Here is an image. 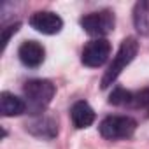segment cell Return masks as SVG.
I'll return each mask as SVG.
<instances>
[{"mask_svg":"<svg viewBox=\"0 0 149 149\" xmlns=\"http://www.w3.org/2000/svg\"><path fill=\"white\" fill-rule=\"evenodd\" d=\"M54 93H56V88L47 79H30V81H26L25 86H23L26 111L33 116L44 114V111L51 104Z\"/></svg>","mask_w":149,"mask_h":149,"instance_id":"obj_1","label":"cell"},{"mask_svg":"<svg viewBox=\"0 0 149 149\" xmlns=\"http://www.w3.org/2000/svg\"><path fill=\"white\" fill-rule=\"evenodd\" d=\"M137 51H139V42H137V39L128 37V39H125V40L121 42V46H119V49H118L114 60H112V63L109 65V68L105 70L104 77H102V88H104V90L109 88L111 84H114V81L119 77V74L126 68V65H130L132 60L137 56Z\"/></svg>","mask_w":149,"mask_h":149,"instance_id":"obj_2","label":"cell"},{"mask_svg":"<svg viewBox=\"0 0 149 149\" xmlns=\"http://www.w3.org/2000/svg\"><path fill=\"white\" fill-rule=\"evenodd\" d=\"M98 130L100 135L107 140L130 139L137 130V123L130 116H107L105 119H102Z\"/></svg>","mask_w":149,"mask_h":149,"instance_id":"obj_3","label":"cell"},{"mask_svg":"<svg viewBox=\"0 0 149 149\" xmlns=\"http://www.w3.org/2000/svg\"><path fill=\"white\" fill-rule=\"evenodd\" d=\"M114 13L109 11V9H104V11H98V13H90L86 16L81 18V26L83 30L91 35V37H97V39H104L107 33L112 32L114 28Z\"/></svg>","mask_w":149,"mask_h":149,"instance_id":"obj_4","label":"cell"},{"mask_svg":"<svg viewBox=\"0 0 149 149\" xmlns=\"http://www.w3.org/2000/svg\"><path fill=\"white\" fill-rule=\"evenodd\" d=\"M109 54H111L109 40L107 39H95V40H90L84 46L83 54H81V61L86 67L97 68V67H102L107 61Z\"/></svg>","mask_w":149,"mask_h":149,"instance_id":"obj_5","label":"cell"},{"mask_svg":"<svg viewBox=\"0 0 149 149\" xmlns=\"http://www.w3.org/2000/svg\"><path fill=\"white\" fill-rule=\"evenodd\" d=\"M30 25H32V28H35L37 32H40L44 35H54L63 28V19L56 13L37 11L30 18Z\"/></svg>","mask_w":149,"mask_h":149,"instance_id":"obj_6","label":"cell"},{"mask_svg":"<svg viewBox=\"0 0 149 149\" xmlns=\"http://www.w3.org/2000/svg\"><path fill=\"white\" fill-rule=\"evenodd\" d=\"M18 56L23 65H26L30 68H37L39 65H42V61L46 58V51H44L42 44H39L37 40H25L18 49Z\"/></svg>","mask_w":149,"mask_h":149,"instance_id":"obj_7","label":"cell"},{"mask_svg":"<svg viewBox=\"0 0 149 149\" xmlns=\"http://www.w3.org/2000/svg\"><path fill=\"white\" fill-rule=\"evenodd\" d=\"M26 130L37 137H42V139H53L56 133H58V125L56 121L51 118V116H46V114H39V116H33L28 123H26Z\"/></svg>","mask_w":149,"mask_h":149,"instance_id":"obj_8","label":"cell"},{"mask_svg":"<svg viewBox=\"0 0 149 149\" xmlns=\"http://www.w3.org/2000/svg\"><path fill=\"white\" fill-rule=\"evenodd\" d=\"M70 116H72V123L76 128L83 130V128H88L93 125L95 121V111L91 109V105L84 100H79L72 105L70 109Z\"/></svg>","mask_w":149,"mask_h":149,"instance_id":"obj_9","label":"cell"},{"mask_svg":"<svg viewBox=\"0 0 149 149\" xmlns=\"http://www.w3.org/2000/svg\"><path fill=\"white\" fill-rule=\"evenodd\" d=\"M0 107H2V116L4 118L19 116L26 111L25 100L9 93V91H2V95H0Z\"/></svg>","mask_w":149,"mask_h":149,"instance_id":"obj_10","label":"cell"},{"mask_svg":"<svg viewBox=\"0 0 149 149\" xmlns=\"http://www.w3.org/2000/svg\"><path fill=\"white\" fill-rule=\"evenodd\" d=\"M133 23H135L137 32H140L142 35L149 33V2H139V4H135Z\"/></svg>","mask_w":149,"mask_h":149,"instance_id":"obj_11","label":"cell"},{"mask_svg":"<svg viewBox=\"0 0 149 149\" xmlns=\"http://www.w3.org/2000/svg\"><path fill=\"white\" fill-rule=\"evenodd\" d=\"M132 100H133V93L126 91L125 88H114L109 97V104L112 105H126L132 104Z\"/></svg>","mask_w":149,"mask_h":149,"instance_id":"obj_12","label":"cell"},{"mask_svg":"<svg viewBox=\"0 0 149 149\" xmlns=\"http://www.w3.org/2000/svg\"><path fill=\"white\" fill-rule=\"evenodd\" d=\"M18 30H19V23H18V21H16V23L7 25L6 28H2V47H6V46L9 44L11 35H13V33H16Z\"/></svg>","mask_w":149,"mask_h":149,"instance_id":"obj_13","label":"cell"}]
</instances>
